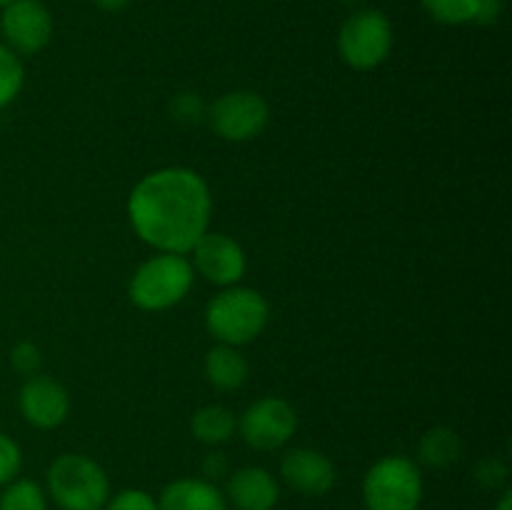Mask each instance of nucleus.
Returning a JSON list of instances; mask_svg holds the SVG:
<instances>
[{
	"instance_id": "1",
	"label": "nucleus",
	"mask_w": 512,
	"mask_h": 510,
	"mask_svg": "<svg viewBox=\"0 0 512 510\" xmlns=\"http://www.w3.org/2000/svg\"><path fill=\"white\" fill-rule=\"evenodd\" d=\"M213 198L200 173L190 168H160L145 175L128 198L135 235L160 253L188 255L208 233Z\"/></svg>"
},
{
	"instance_id": "2",
	"label": "nucleus",
	"mask_w": 512,
	"mask_h": 510,
	"mask_svg": "<svg viewBox=\"0 0 512 510\" xmlns=\"http://www.w3.org/2000/svg\"><path fill=\"white\" fill-rule=\"evenodd\" d=\"M270 318L268 300L253 288L230 285L223 288L205 308V328L218 343L240 348L253 343Z\"/></svg>"
},
{
	"instance_id": "3",
	"label": "nucleus",
	"mask_w": 512,
	"mask_h": 510,
	"mask_svg": "<svg viewBox=\"0 0 512 510\" xmlns=\"http://www.w3.org/2000/svg\"><path fill=\"white\" fill-rule=\"evenodd\" d=\"M195 270L185 255L160 253L145 260L130 280V300L140 310L160 313L178 305L193 288Z\"/></svg>"
},
{
	"instance_id": "4",
	"label": "nucleus",
	"mask_w": 512,
	"mask_h": 510,
	"mask_svg": "<svg viewBox=\"0 0 512 510\" xmlns=\"http://www.w3.org/2000/svg\"><path fill=\"white\" fill-rule=\"evenodd\" d=\"M48 493L63 510H103L110 480L93 458L68 453L50 465Z\"/></svg>"
},
{
	"instance_id": "5",
	"label": "nucleus",
	"mask_w": 512,
	"mask_h": 510,
	"mask_svg": "<svg viewBox=\"0 0 512 510\" xmlns=\"http://www.w3.org/2000/svg\"><path fill=\"white\" fill-rule=\"evenodd\" d=\"M365 510H418L423 503V475L410 458L388 455L363 480Z\"/></svg>"
},
{
	"instance_id": "6",
	"label": "nucleus",
	"mask_w": 512,
	"mask_h": 510,
	"mask_svg": "<svg viewBox=\"0 0 512 510\" xmlns=\"http://www.w3.org/2000/svg\"><path fill=\"white\" fill-rule=\"evenodd\" d=\"M340 58L355 70H373L388 60L393 50V25L383 10H358L338 33Z\"/></svg>"
},
{
	"instance_id": "7",
	"label": "nucleus",
	"mask_w": 512,
	"mask_h": 510,
	"mask_svg": "<svg viewBox=\"0 0 512 510\" xmlns=\"http://www.w3.org/2000/svg\"><path fill=\"white\" fill-rule=\"evenodd\" d=\"M270 108L265 98L253 90H233L220 95L210 108V125L215 135L228 143L253 140L268 128Z\"/></svg>"
},
{
	"instance_id": "8",
	"label": "nucleus",
	"mask_w": 512,
	"mask_h": 510,
	"mask_svg": "<svg viewBox=\"0 0 512 510\" xmlns=\"http://www.w3.org/2000/svg\"><path fill=\"white\" fill-rule=\"evenodd\" d=\"M245 443L255 450H278L298 428L295 408L283 398H260L250 405L238 423Z\"/></svg>"
},
{
	"instance_id": "9",
	"label": "nucleus",
	"mask_w": 512,
	"mask_h": 510,
	"mask_svg": "<svg viewBox=\"0 0 512 510\" xmlns=\"http://www.w3.org/2000/svg\"><path fill=\"white\" fill-rule=\"evenodd\" d=\"M5 45L18 55H35L53 38V18L40 0H13L0 15Z\"/></svg>"
},
{
	"instance_id": "10",
	"label": "nucleus",
	"mask_w": 512,
	"mask_h": 510,
	"mask_svg": "<svg viewBox=\"0 0 512 510\" xmlns=\"http://www.w3.org/2000/svg\"><path fill=\"white\" fill-rule=\"evenodd\" d=\"M193 270L203 275L208 283L220 285V288H230L238 285L240 278L245 275L248 260H245V250L240 248L238 240H233L225 233H205L198 243L193 245Z\"/></svg>"
},
{
	"instance_id": "11",
	"label": "nucleus",
	"mask_w": 512,
	"mask_h": 510,
	"mask_svg": "<svg viewBox=\"0 0 512 510\" xmlns=\"http://www.w3.org/2000/svg\"><path fill=\"white\" fill-rule=\"evenodd\" d=\"M18 403L23 418L40 430L58 428L70 413L68 390L58 380L45 378V375H30L25 380Z\"/></svg>"
},
{
	"instance_id": "12",
	"label": "nucleus",
	"mask_w": 512,
	"mask_h": 510,
	"mask_svg": "<svg viewBox=\"0 0 512 510\" xmlns=\"http://www.w3.org/2000/svg\"><path fill=\"white\" fill-rule=\"evenodd\" d=\"M280 475L300 495L318 498L335 485V465L328 455L313 448H293L280 460Z\"/></svg>"
},
{
	"instance_id": "13",
	"label": "nucleus",
	"mask_w": 512,
	"mask_h": 510,
	"mask_svg": "<svg viewBox=\"0 0 512 510\" xmlns=\"http://www.w3.org/2000/svg\"><path fill=\"white\" fill-rule=\"evenodd\" d=\"M225 500L235 510H273L280 500V485L270 470L248 465L230 475Z\"/></svg>"
},
{
	"instance_id": "14",
	"label": "nucleus",
	"mask_w": 512,
	"mask_h": 510,
	"mask_svg": "<svg viewBox=\"0 0 512 510\" xmlns=\"http://www.w3.org/2000/svg\"><path fill=\"white\" fill-rule=\"evenodd\" d=\"M158 510H228V500L210 480L178 478L163 488Z\"/></svg>"
},
{
	"instance_id": "15",
	"label": "nucleus",
	"mask_w": 512,
	"mask_h": 510,
	"mask_svg": "<svg viewBox=\"0 0 512 510\" xmlns=\"http://www.w3.org/2000/svg\"><path fill=\"white\" fill-rule=\"evenodd\" d=\"M205 380H208L213 388L218 390H238L243 388L245 380H248V360L233 345H215L213 350H208L205 355Z\"/></svg>"
},
{
	"instance_id": "16",
	"label": "nucleus",
	"mask_w": 512,
	"mask_h": 510,
	"mask_svg": "<svg viewBox=\"0 0 512 510\" xmlns=\"http://www.w3.org/2000/svg\"><path fill=\"white\" fill-rule=\"evenodd\" d=\"M190 428H193V435L200 443L220 445L233 438L238 420H235L233 410H228L225 405H205L193 415Z\"/></svg>"
},
{
	"instance_id": "17",
	"label": "nucleus",
	"mask_w": 512,
	"mask_h": 510,
	"mask_svg": "<svg viewBox=\"0 0 512 510\" xmlns=\"http://www.w3.org/2000/svg\"><path fill=\"white\" fill-rule=\"evenodd\" d=\"M420 463L428 468H448L460 458V438L453 428H433L420 438L418 445Z\"/></svg>"
},
{
	"instance_id": "18",
	"label": "nucleus",
	"mask_w": 512,
	"mask_h": 510,
	"mask_svg": "<svg viewBox=\"0 0 512 510\" xmlns=\"http://www.w3.org/2000/svg\"><path fill=\"white\" fill-rule=\"evenodd\" d=\"M0 510H48V498L35 480L15 478L8 485H3Z\"/></svg>"
},
{
	"instance_id": "19",
	"label": "nucleus",
	"mask_w": 512,
	"mask_h": 510,
	"mask_svg": "<svg viewBox=\"0 0 512 510\" xmlns=\"http://www.w3.org/2000/svg\"><path fill=\"white\" fill-rule=\"evenodd\" d=\"M425 13L443 25L475 23L480 0H420Z\"/></svg>"
},
{
	"instance_id": "20",
	"label": "nucleus",
	"mask_w": 512,
	"mask_h": 510,
	"mask_svg": "<svg viewBox=\"0 0 512 510\" xmlns=\"http://www.w3.org/2000/svg\"><path fill=\"white\" fill-rule=\"evenodd\" d=\"M25 83V68L20 55L13 53L5 43H0V110L8 108L20 95Z\"/></svg>"
},
{
	"instance_id": "21",
	"label": "nucleus",
	"mask_w": 512,
	"mask_h": 510,
	"mask_svg": "<svg viewBox=\"0 0 512 510\" xmlns=\"http://www.w3.org/2000/svg\"><path fill=\"white\" fill-rule=\"evenodd\" d=\"M20 468H23V453H20V445L15 443L10 435L0 433V488L8 485L10 480L18 478Z\"/></svg>"
},
{
	"instance_id": "22",
	"label": "nucleus",
	"mask_w": 512,
	"mask_h": 510,
	"mask_svg": "<svg viewBox=\"0 0 512 510\" xmlns=\"http://www.w3.org/2000/svg\"><path fill=\"white\" fill-rule=\"evenodd\" d=\"M103 510H158V500L150 493H145V490L130 488L120 490L118 495L108 498Z\"/></svg>"
},
{
	"instance_id": "23",
	"label": "nucleus",
	"mask_w": 512,
	"mask_h": 510,
	"mask_svg": "<svg viewBox=\"0 0 512 510\" xmlns=\"http://www.w3.org/2000/svg\"><path fill=\"white\" fill-rule=\"evenodd\" d=\"M10 363H13V368L18 373L35 375L40 370V363H43V355H40L38 345H33L30 340H23V343H18L10 350Z\"/></svg>"
},
{
	"instance_id": "24",
	"label": "nucleus",
	"mask_w": 512,
	"mask_h": 510,
	"mask_svg": "<svg viewBox=\"0 0 512 510\" xmlns=\"http://www.w3.org/2000/svg\"><path fill=\"white\" fill-rule=\"evenodd\" d=\"M475 478H478V483L488 490L503 488L505 480H508V468H505L503 460L485 458L480 460L478 470H475Z\"/></svg>"
},
{
	"instance_id": "25",
	"label": "nucleus",
	"mask_w": 512,
	"mask_h": 510,
	"mask_svg": "<svg viewBox=\"0 0 512 510\" xmlns=\"http://www.w3.org/2000/svg\"><path fill=\"white\" fill-rule=\"evenodd\" d=\"M503 13V0H480L478 15H475V23H495Z\"/></svg>"
},
{
	"instance_id": "26",
	"label": "nucleus",
	"mask_w": 512,
	"mask_h": 510,
	"mask_svg": "<svg viewBox=\"0 0 512 510\" xmlns=\"http://www.w3.org/2000/svg\"><path fill=\"white\" fill-rule=\"evenodd\" d=\"M205 475L210 478V483H213V478H220V475L225 473V458L223 453H213L208 455V460H205Z\"/></svg>"
},
{
	"instance_id": "27",
	"label": "nucleus",
	"mask_w": 512,
	"mask_h": 510,
	"mask_svg": "<svg viewBox=\"0 0 512 510\" xmlns=\"http://www.w3.org/2000/svg\"><path fill=\"white\" fill-rule=\"evenodd\" d=\"M130 0H93V5H98L100 10H108V13H118L128 5Z\"/></svg>"
},
{
	"instance_id": "28",
	"label": "nucleus",
	"mask_w": 512,
	"mask_h": 510,
	"mask_svg": "<svg viewBox=\"0 0 512 510\" xmlns=\"http://www.w3.org/2000/svg\"><path fill=\"white\" fill-rule=\"evenodd\" d=\"M495 510H512V493H510V490H505L503 498L498 500V508H495Z\"/></svg>"
},
{
	"instance_id": "29",
	"label": "nucleus",
	"mask_w": 512,
	"mask_h": 510,
	"mask_svg": "<svg viewBox=\"0 0 512 510\" xmlns=\"http://www.w3.org/2000/svg\"><path fill=\"white\" fill-rule=\"evenodd\" d=\"M10 3H13V0H0V10H3L5 5H10Z\"/></svg>"
}]
</instances>
